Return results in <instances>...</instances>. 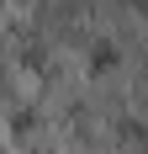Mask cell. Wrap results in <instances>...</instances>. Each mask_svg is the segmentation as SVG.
<instances>
[{"label":"cell","instance_id":"obj_1","mask_svg":"<svg viewBox=\"0 0 148 154\" xmlns=\"http://www.w3.org/2000/svg\"><path fill=\"white\" fill-rule=\"evenodd\" d=\"M111 64H117V48H111V43H95V53H90V75H106Z\"/></svg>","mask_w":148,"mask_h":154}]
</instances>
